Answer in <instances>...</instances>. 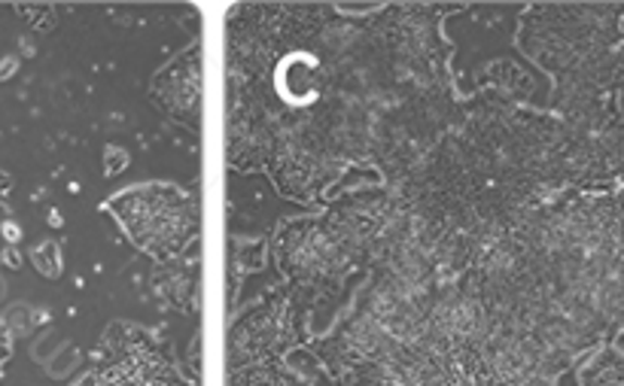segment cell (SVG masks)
<instances>
[{
	"mask_svg": "<svg viewBox=\"0 0 624 386\" xmlns=\"http://www.w3.org/2000/svg\"><path fill=\"white\" fill-rule=\"evenodd\" d=\"M521 46L554 79L558 120L594 134L624 132V7H533Z\"/></svg>",
	"mask_w": 624,
	"mask_h": 386,
	"instance_id": "6da1fadb",
	"label": "cell"
},
{
	"mask_svg": "<svg viewBox=\"0 0 624 386\" xmlns=\"http://www.w3.org/2000/svg\"><path fill=\"white\" fill-rule=\"evenodd\" d=\"M125 235L159 265L177 262L198 238V204L177 186H135L107 201Z\"/></svg>",
	"mask_w": 624,
	"mask_h": 386,
	"instance_id": "7a4b0ae2",
	"label": "cell"
},
{
	"mask_svg": "<svg viewBox=\"0 0 624 386\" xmlns=\"http://www.w3.org/2000/svg\"><path fill=\"white\" fill-rule=\"evenodd\" d=\"M277 262L292 286V308L304 313L308 301L338 292L357 267L338 247L326 220H296L277 232Z\"/></svg>",
	"mask_w": 624,
	"mask_h": 386,
	"instance_id": "3957f363",
	"label": "cell"
},
{
	"mask_svg": "<svg viewBox=\"0 0 624 386\" xmlns=\"http://www.w3.org/2000/svg\"><path fill=\"white\" fill-rule=\"evenodd\" d=\"M155 107L180 125L196 128L201 113V52L198 46L180 52L152 79Z\"/></svg>",
	"mask_w": 624,
	"mask_h": 386,
	"instance_id": "277c9868",
	"label": "cell"
},
{
	"mask_svg": "<svg viewBox=\"0 0 624 386\" xmlns=\"http://www.w3.org/2000/svg\"><path fill=\"white\" fill-rule=\"evenodd\" d=\"M578 386H624V350L600 344L576 362Z\"/></svg>",
	"mask_w": 624,
	"mask_h": 386,
	"instance_id": "5b68a950",
	"label": "cell"
},
{
	"mask_svg": "<svg viewBox=\"0 0 624 386\" xmlns=\"http://www.w3.org/2000/svg\"><path fill=\"white\" fill-rule=\"evenodd\" d=\"M162 267L165 271H159V274H165V286H159V292L177 311H189V298L196 296V267L189 271L180 259L177 262H165Z\"/></svg>",
	"mask_w": 624,
	"mask_h": 386,
	"instance_id": "8992f818",
	"label": "cell"
},
{
	"mask_svg": "<svg viewBox=\"0 0 624 386\" xmlns=\"http://www.w3.org/2000/svg\"><path fill=\"white\" fill-rule=\"evenodd\" d=\"M34 262H37V267L43 271L46 277H59L61 274V256L55 244H43V247H37V250H34Z\"/></svg>",
	"mask_w": 624,
	"mask_h": 386,
	"instance_id": "52a82bcc",
	"label": "cell"
},
{
	"mask_svg": "<svg viewBox=\"0 0 624 386\" xmlns=\"http://www.w3.org/2000/svg\"><path fill=\"white\" fill-rule=\"evenodd\" d=\"M13 67H15V59L0 61V79H7V76L13 74Z\"/></svg>",
	"mask_w": 624,
	"mask_h": 386,
	"instance_id": "ba28073f",
	"label": "cell"
},
{
	"mask_svg": "<svg viewBox=\"0 0 624 386\" xmlns=\"http://www.w3.org/2000/svg\"><path fill=\"white\" fill-rule=\"evenodd\" d=\"M3 235H7L10 240H18V228H15L13 223H7L3 225Z\"/></svg>",
	"mask_w": 624,
	"mask_h": 386,
	"instance_id": "9c48e42d",
	"label": "cell"
}]
</instances>
